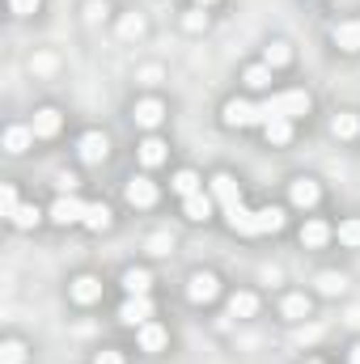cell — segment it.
I'll return each mask as SVG.
<instances>
[{
  "mask_svg": "<svg viewBox=\"0 0 360 364\" xmlns=\"http://www.w3.org/2000/svg\"><path fill=\"white\" fill-rule=\"evenodd\" d=\"M38 220H43V212H38L34 203H21V208H17V216H13V225H17V229H34Z\"/></svg>",
  "mask_w": 360,
  "mask_h": 364,
  "instance_id": "30",
  "label": "cell"
},
{
  "mask_svg": "<svg viewBox=\"0 0 360 364\" xmlns=\"http://www.w3.org/2000/svg\"><path fill=\"white\" fill-rule=\"evenodd\" d=\"M263 132H268L271 144H288V140H292V119H284V114H271L268 123H263Z\"/></svg>",
  "mask_w": 360,
  "mask_h": 364,
  "instance_id": "19",
  "label": "cell"
},
{
  "mask_svg": "<svg viewBox=\"0 0 360 364\" xmlns=\"http://www.w3.org/2000/svg\"><path fill=\"white\" fill-rule=\"evenodd\" d=\"M216 292H221V279L212 272H195L186 279V296L195 301V305H208V301H216Z\"/></svg>",
  "mask_w": 360,
  "mask_h": 364,
  "instance_id": "4",
  "label": "cell"
},
{
  "mask_svg": "<svg viewBox=\"0 0 360 364\" xmlns=\"http://www.w3.org/2000/svg\"><path fill=\"white\" fill-rule=\"evenodd\" d=\"M93 364H123V356H119V352H97Z\"/></svg>",
  "mask_w": 360,
  "mask_h": 364,
  "instance_id": "39",
  "label": "cell"
},
{
  "mask_svg": "<svg viewBox=\"0 0 360 364\" xmlns=\"http://www.w3.org/2000/svg\"><path fill=\"white\" fill-rule=\"evenodd\" d=\"M123 288H127V296H140V292L153 288V275L144 272V267H127L123 272Z\"/></svg>",
  "mask_w": 360,
  "mask_h": 364,
  "instance_id": "20",
  "label": "cell"
},
{
  "mask_svg": "<svg viewBox=\"0 0 360 364\" xmlns=\"http://www.w3.org/2000/svg\"><path fill=\"white\" fill-rule=\"evenodd\" d=\"M26 360V348L17 343V339H9L4 348H0V364H21Z\"/></svg>",
  "mask_w": 360,
  "mask_h": 364,
  "instance_id": "31",
  "label": "cell"
},
{
  "mask_svg": "<svg viewBox=\"0 0 360 364\" xmlns=\"http://www.w3.org/2000/svg\"><path fill=\"white\" fill-rule=\"evenodd\" d=\"M288 60H292L288 43H280V38H275V43H268V51H263V64H268V68H284Z\"/></svg>",
  "mask_w": 360,
  "mask_h": 364,
  "instance_id": "27",
  "label": "cell"
},
{
  "mask_svg": "<svg viewBox=\"0 0 360 364\" xmlns=\"http://www.w3.org/2000/svg\"><path fill=\"white\" fill-rule=\"evenodd\" d=\"M203 21H208L203 13H186V21H182V26H186V30H203Z\"/></svg>",
  "mask_w": 360,
  "mask_h": 364,
  "instance_id": "38",
  "label": "cell"
},
{
  "mask_svg": "<svg viewBox=\"0 0 360 364\" xmlns=\"http://www.w3.org/2000/svg\"><path fill=\"white\" fill-rule=\"evenodd\" d=\"M77 149H81V161H90V166H97V161H106V153H110V140H106L102 132H85Z\"/></svg>",
  "mask_w": 360,
  "mask_h": 364,
  "instance_id": "8",
  "label": "cell"
},
{
  "mask_svg": "<svg viewBox=\"0 0 360 364\" xmlns=\"http://www.w3.org/2000/svg\"><path fill=\"white\" fill-rule=\"evenodd\" d=\"M212 212H216V199L208 191H195V195L182 199V216L186 220H212Z\"/></svg>",
  "mask_w": 360,
  "mask_h": 364,
  "instance_id": "7",
  "label": "cell"
},
{
  "mask_svg": "<svg viewBox=\"0 0 360 364\" xmlns=\"http://www.w3.org/2000/svg\"><path fill=\"white\" fill-rule=\"evenodd\" d=\"M123 195H127V203H132V208H153V203H157V186H153L149 178H132Z\"/></svg>",
  "mask_w": 360,
  "mask_h": 364,
  "instance_id": "10",
  "label": "cell"
},
{
  "mask_svg": "<svg viewBox=\"0 0 360 364\" xmlns=\"http://www.w3.org/2000/svg\"><path fill=\"white\" fill-rule=\"evenodd\" d=\"M140 161L153 170V166H162L166 161V140H157V136H149V140H140Z\"/></svg>",
  "mask_w": 360,
  "mask_h": 364,
  "instance_id": "21",
  "label": "cell"
},
{
  "mask_svg": "<svg viewBox=\"0 0 360 364\" xmlns=\"http://www.w3.org/2000/svg\"><path fill=\"white\" fill-rule=\"evenodd\" d=\"M259 314V296L255 292H233L229 296V318H255Z\"/></svg>",
  "mask_w": 360,
  "mask_h": 364,
  "instance_id": "18",
  "label": "cell"
},
{
  "mask_svg": "<svg viewBox=\"0 0 360 364\" xmlns=\"http://www.w3.org/2000/svg\"><path fill=\"white\" fill-rule=\"evenodd\" d=\"M305 364H318V360H305Z\"/></svg>",
  "mask_w": 360,
  "mask_h": 364,
  "instance_id": "42",
  "label": "cell"
},
{
  "mask_svg": "<svg viewBox=\"0 0 360 364\" xmlns=\"http://www.w3.org/2000/svg\"><path fill=\"white\" fill-rule=\"evenodd\" d=\"M327 242H331V225H327V220H305V229H301V246L318 250V246H327Z\"/></svg>",
  "mask_w": 360,
  "mask_h": 364,
  "instance_id": "15",
  "label": "cell"
},
{
  "mask_svg": "<svg viewBox=\"0 0 360 364\" xmlns=\"http://www.w3.org/2000/svg\"><path fill=\"white\" fill-rule=\"evenodd\" d=\"M170 186H174V195H182V199H186V195H195V191H203V186H199V174H195V170H179Z\"/></svg>",
  "mask_w": 360,
  "mask_h": 364,
  "instance_id": "26",
  "label": "cell"
},
{
  "mask_svg": "<svg viewBox=\"0 0 360 364\" xmlns=\"http://www.w3.org/2000/svg\"><path fill=\"white\" fill-rule=\"evenodd\" d=\"M81 225H90L93 233H106V229H110V208H106V203H90Z\"/></svg>",
  "mask_w": 360,
  "mask_h": 364,
  "instance_id": "23",
  "label": "cell"
},
{
  "mask_svg": "<svg viewBox=\"0 0 360 364\" xmlns=\"http://www.w3.org/2000/svg\"><path fill=\"white\" fill-rule=\"evenodd\" d=\"M30 127H34V136H38V140H51V136L64 127V114H60L55 106H43V110L34 114V123H30Z\"/></svg>",
  "mask_w": 360,
  "mask_h": 364,
  "instance_id": "9",
  "label": "cell"
},
{
  "mask_svg": "<svg viewBox=\"0 0 360 364\" xmlns=\"http://www.w3.org/2000/svg\"><path fill=\"white\" fill-rule=\"evenodd\" d=\"M331 38H335L339 51H360V21H339Z\"/></svg>",
  "mask_w": 360,
  "mask_h": 364,
  "instance_id": "16",
  "label": "cell"
},
{
  "mask_svg": "<svg viewBox=\"0 0 360 364\" xmlns=\"http://www.w3.org/2000/svg\"><path fill=\"white\" fill-rule=\"evenodd\" d=\"M225 123H229V127H255V123H263V110H259L255 102L233 97V102H225Z\"/></svg>",
  "mask_w": 360,
  "mask_h": 364,
  "instance_id": "2",
  "label": "cell"
},
{
  "mask_svg": "<svg viewBox=\"0 0 360 364\" xmlns=\"http://www.w3.org/2000/svg\"><path fill=\"white\" fill-rule=\"evenodd\" d=\"M348 360H352V364H360V343L352 348V356H348Z\"/></svg>",
  "mask_w": 360,
  "mask_h": 364,
  "instance_id": "40",
  "label": "cell"
},
{
  "mask_svg": "<svg viewBox=\"0 0 360 364\" xmlns=\"http://www.w3.org/2000/svg\"><path fill=\"white\" fill-rule=\"evenodd\" d=\"M242 81H246L250 90H268V85H271V68H268V64H250V68L242 73Z\"/></svg>",
  "mask_w": 360,
  "mask_h": 364,
  "instance_id": "28",
  "label": "cell"
},
{
  "mask_svg": "<svg viewBox=\"0 0 360 364\" xmlns=\"http://www.w3.org/2000/svg\"><path fill=\"white\" fill-rule=\"evenodd\" d=\"M259 110H263V123H268L271 114H284V119H301V114H309V93L305 90H284L268 97V102H259Z\"/></svg>",
  "mask_w": 360,
  "mask_h": 364,
  "instance_id": "1",
  "label": "cell"
},
{
  "mask_svg": "<svg viewBox=\"0 0 360 364\" xmlns=\"http://www.w3.org/2000/svg\"><path fill=\"white\" fill-rule=\"evenodd\" d=\"M318 199H322V191H318V182L314 178H297L292 182V203H297V208H314Z\"/></svg>",
  "mask_w": 360,
  "mask_h": 364,
  "instance_id": "17",
  "label": "cell"
},
{
  "mask_svg": "<svg viewBox=\"0 0 360 364\" xmlns=\"http://www.w3.org/2000/svg\"><path fill=\"white\" fill-rule=\"evenodd\" d=\"M255 225H259V233H280L284 229V212L280 208H259L255 212Z\"/></svg>",
  "mask_w": 360,
  "mask_h": 364,
  "instance_id": "24",
  "label": "cell"
},
{
  "mask_svg": "<svg viewBox=\"0 0 360 364\" xmlns=\"http://www.w3.org/2000/svg\"><path fill=\"white\" fill-rule=\"evenodd\" d=\"M17 208H21V203H17V191H13V186H4V191H0V212L13 220V216H17Z\"/></svg>",
  "mask_w": 360,
  "mask_h": 364,
  "instance_id": "33",
  "label": "cell"
},
{
  "mask_svg": "<svg viewBox=\"0 0 360 364\" xmlns=\"http://www.w3.org/2000/svg\"><path fill=\"white\" fill-rule=\"evenodd\" d=\"M34 140H38V136H34V127H9V132H4V149H9L13 157H21Z\"/></svg>",
  "mask_w": 360,
  "mask_h": 364,
  "instance_id": "14",
  "label": "cell"
},
{
  "mask_svg": "<svg viewBox=\"0 0 360 364\" xmlns=\"http://www.w3.org/2000/svg\"><path fill=\"white\" fill-rule=\"evenodd\" d=\"M85 208H90V203H81L77 195H60V199L51 203V220H55V225H77V220H85Z\"/></svg>",
  "mask_w": 360,
  "mask_h": 364,
  "instance_id": "5",
  "label": "cell"
},
{
  "mask_svg": "<svg viewBox=\"0 0 360 364\" xmlns=\"http://www.w3.org/2000/svg\"><path fill=\"white\" fill-rule=\"evenodd\" d=\"M344 284H348V279H344V275H335V272L318 275V292H322V296H339V292H344Z\"/></svg>",
  "mask_w": 360,
  "mask_h": 364,
  "instance_id": "29",
  "label": "cell"
},
{
  "mask_svg": "<svg viewBox=\"0 0 360 364\" xmlns=\"http://www.w3.org/2000/svg\"><path fill=\"white\" fill-rule=\"evenodd\" d=\"M55 186H60V195H77V186H81V182H77V174H60Z\"/></svg>",
  "mask_w": 360,
  "mask_h": 364,
  "instance_id": "35",
  "label": "cell"
},
{
  "mask_svg": "<svg viewBox=\"0 0 360 364\" xmlns=\"http://www.w3.org/2000/svg\"><path fill=\"white\" fill-rule=\"evenodd\" d=\"M212 199H216V208H221V212H233V208H242L238 178H233V174H216V178H212Z\"/></svg>",
  "mask_w": 360,
  "mask_h": 364,
  "instance_id": "3",
  "label": "cell"
},
{
  "mask_svg": "<svg viewBox=\"0 0 360 364\" xmlns=\"http://www.w3.org/2000/svg\"><path fill=\"white\" fill-rule=\"evenodd\" d=\"M38 4H43V0H9V9H13V13H21V17H30Z\"/></svg>",
  "mask_w": 360,
  "mask_h": 364,
  "instance_id": "36",
  "label": "cell"
},
{
  "mask_svg": "<svg viewBox=\"0 0 360 364\" xmlns=\"http://www.w3.org/2000/svg\"><path fill=\"white\" fill-rule=\"evenodd\" d=\"M97 296H102V279L97 275H77L73 279V301L77 305H93Z\"/></svg>",
  "mask_w": 360,
  "mask_h": 364,
  "instance_id": "12",
  "label": "cell"
},
{
  "mask_svg": "<svg viewBox=\"0 0 360 364\" xmlns=\"http://www.w3.org/2000/svg\"><path fill=\"white\" fill-rule=\"evenodd\" d=\"M166 331L157 326V322H144V326H136V343H140V352H162L166 348Z\"/></svg>",
  "mask_w": 360,
  "mask_h": 364,
  "instance_id": "11",
  "label": "cell"
},
{
  "mask_svg": "<svg viewBox=\"0 0 360 364\" xmlns=\"http://www.w3.org/2000/svg\"><path fill=\"white\" fill-rule=\"evenodd\" d=\"M170 246H174V242H170V237H162V233L149 242V250H153V255H170Z\"/></svg>",
  "mask_w": 360,
  "mask_h": 364,
  "instance_id": "37",
  "label": "cell"
},
{
  "mask_svg": "<svg viewBox=\"0 0 360 364\" xmlns=\"http://www.w3.org/2000/svg\"><path fill=\"white\" fill-rule=\"evenodd\" d=\"M195 4H212V0H195Z\"/></svg>",
  "mask_w": 360,
  "mask_h": 364,
  "instance_id": "41",
  "label": "cell"
},
{
  "mask_svg": "<svg viewBox=\"0 0 360 364\" xmlns=\"http://www.w3.org/2000/svg\"><path fill=\"white\" fill-rule=\"evenodd\" d=\"M331 132H335L339 140H352V136H360V119L356 114H335V119H331Z\"/></svg>",
  "mask_w": 360,
  "mask_h": 364,
  "instance_id": "25",
  "label": "cell"
},
{
  "mask_svg": "<svg viewBox=\"0 0 360 364\" xmlns=\"http://www.w3.org/2000/svg\"><path fill=\"white\" fill-rule=\"evenodd\" d=\"M119 34H123V38H140V34H144V17H123V21H119Z\"/></svg>",
  "mask_w": 360,
  "mask_h": 364,
  "instance_id": "32",
  "label": "cell"
},
{
  "mask_svg": "<svg viewBox=\"0 0 360 364\" xmlns=\"http://www.w3.org/2000/svg\"><path fill=\"white\" fill-rule=\"evenodd\" d=\"M149 318H153V301H149V292L127 296V301H123V309H119V322H127V326H144Z\"/></svg>",
  "mask_w": 360,
  "mask_h": 364,
  "instance_id": "6",
  "label": "cell"
},
{
  "mask_svg": "<svg viewBox=\"0 0 360 364\" xmlns=\"http://www.w3.org/2000/svg\"><path fill=\"white\" fill-rule=\"evenodd\" d=\"M162 119H166V106H162L157 97H144V102H136V123H140V127H149V132H153Z\"/></svg>",
  "mask_w": 360,
  "mask_h": 364,
  "instance_id": "13",
  "label": "cell"
},
{
  "mask_svg": "<svg viewBox=\"0 0 360 364\" xmlns=\"http://www.w3.org/2000/svg\"><path fill=\"white\" fill-rule=\"evenodd\" d=\"M339 242L344 246H360V220H344L339 225Z\"/></svg>",
  "mask_w": 360,
  "mask_h": 364,
  "instance_id": "34",
  "label": "cell"
},
{
  "mask_svg": "<svg viewBox=\"0 0 360 364\" xmlns=\"http://www.w3.org/2000/svg\"><path fill=\"white\" fill-rule=\"evenodd\" d=\"M284 318H288V322H301V318H309V296H305V292H292V296H284Z\"/></svg>",
  "mask_w": 360,
  "mask_h": 364,
  "instance_id": "22",
  "label": "cell"
}]
</instances>
